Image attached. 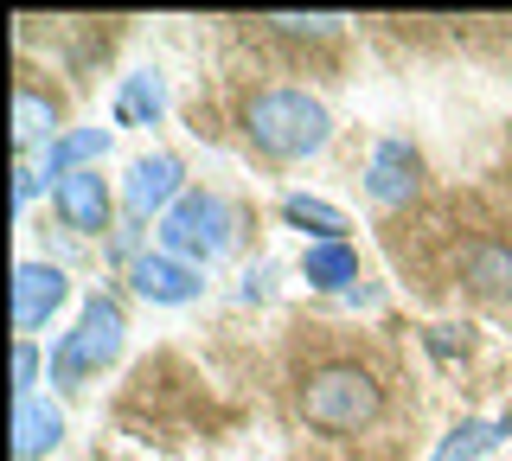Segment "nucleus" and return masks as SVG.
<instances>
[{"label": "nucleus", "mask_w": 512, "mask_h": 461, "mask_svg": "<svg viewBox=\"0 0 512 461\" xmlns=\"http://www.w3.org/2000/svg\"><path fill=\"white\" fill-rule=\"evenodd\" d=\"M244 135L256 154H269V161H308L333 141V116L327 103L308 97V90L295 84H276V90H256L244 103Z\"/></svg>", "instance_id": "f257e3e1"}, {"label": "nucleus", "mask_w": 512, "mask_h": 461, "mask_svg": "<svg viewBox=\"0 0 512 461\" xmlns=\"http://www.w3.org/2000/svg\"><path fill=\"white\" fill-rule=\"evenodd\" d=\"M378 410H384L378 378L352 359L314 365V372L301 378V417L314 429H327V436H359V429L378 423Z\"/></svg>", "instance_id": "f03ea898"}, {"label": "nucleus", "mask_w": 512, "mask_h": 461, "mask_svg": "<svg viewBox=\"0 0 512 461\" xmlns=\"http://www.w3.org/2000/svg\"><path fill=\"white\" fill-rule=\"evenodd\" d=\"M154 237H160V250H167V257L205 269V263H218L224 250L237 244V212H231L218 193H186V199L154 225Z\"/></svg>", "instance_id": "7ed1b4c3"}, {"label": "nucleus", "mask_w": 512, "mask_h": 461, "mask_svg": "<svg viewBox=\"0 0 512 461\" xmlns=\"http://www.w3.org/2000/svg\"><path fill=\"white\" fill-rule=\"evenodd\" d=\"M122 333H128L122 308L109 295H90L84 314H77V327L52 346V385H84L90 372L116 365L122 359Z\"/></svg>", "instance_id": "20e7f679"}, {"label": "nucleus", "mask_w": 512, "mask_h": 461, "mask_svg": "<svg viewBox=\"0 0 512 461\" xmlns=\"http://www.w3.org/2000/svg\"><path fill=\"white\" fill-rule=\"evenodd\" d=\"M186 167L173 161V154H141L135 167H128V180H122V205H128V218L135 225H148V218H167L173 205L186 199Z\"/></svg>", "instance_id": "39448f33"}, {"label": "nucleus", "mask_w": 512, "mask_h": 461, "mask_svg": "<svg viewBox=\"0 0 512 461\" xmlns=\"http://www.w3.org/2000/svg\"><path fill=\"white\" fill-rule=\"evenodd\" d=\"M128 282H135V295L154 301V308H186V301L205 295V269L167 257V250H141V257L128 263Z\"/></svg>", "instance_id": "423d86ee"}, {"label": "nucleus", "mask_w": 512, "mask_h": 461, "mask_svg": "<svg viewBox=\"0 0 512 461\" xmlns=\"http://www.w3.org/2000/svg\"><path fill=\"white\" fill-rule=\"evenodd\" d=\"M64 295H71V282H64V269H58V263L26 257L20 269H13V327H20V340L52 321V314L64 308Z\"/></svg>", "instance_id": "0eeeda50"}, {"label": "nucleus", "mask_w": 512, "mask_h": 461, "mask_svg": "<svg viewBox=\"0 0 512 461\" xmlns=\"http://www.w3.org/2000/svg\"><path fill=\"white\" fill-rule=\"evenodd\" d=\"M416 186H423V161H416L410 141H378L372 161H365V193H372L378 205H410Z\"/></svg>", "instance_id": "6e6552de"}, {"label": "nucleus", "mask_w": 512, "mask_h": 461, "mask_svg": "<svg viewBox=\"0 0 512 461\" xmlns=\"http://www.w3.org/2000/svg\"><path fill=\"white\" fill-rule=\"evenodd\" d=\"M52 212L64 218L71 231H109V186H103V167L90 173H71V180L52 186Z\"/></svg>", "instance_id": "1a4fd4ad"}, {"label": "nucleus", "mask_w": 512, "mask_h": 461, "mask_svg": "<svg viewBox=\"0 0 512 461\" xmlns=\"http://www.w3.org/2000/svg\"><path fill=\"white\" fill-rule=\"evenodd\" d=\"M58 436H64V410L52 404V397H20V404H13V455L20 461L52 455Z\"/></svg>", "instance_id": "9d476101"}, {"label": "nucleus", "mask_w": 512, "mask_h": 461, "mask_svg": "<svg viewBox=\"0 0 512 461\" xmlns=\"http://www.w3.org/2000/svg\"><path fill=\"white\" fill-rule=\"evenodd\" d=\"M461 282H468L474 295H487V301H512V244H500V237L468 244V257H461Z\"/></svg>", "instance_id": "9b49d317"}, {"label": "nucleus", "mask_w": 512, "mask_h": 461, "mask_svg": "<svg viewBox=\"0 0 512 461\" xmlns=\"http://www.w3.org/2000/svg\"><path fill=\"white\" fill-rule=\"evenodd\" d=\"M506 436H512V410H500V417H461L436 442V455H429V461H480V455L500 449Z\"/></svg>", "instance_id": "f8f14e48"}, {"label": "nucleus", "mask_w": 512, "mask_h": 461, "mask_svg": "<svg viewBox=\"0 0 512 461\" xmlns=\"http://www.w3.org/2000/svg\"><path fill=\"white\" fill-rule=\"evenodd\" d=\"M58 141V103L39 84L13 90V148H52Z\"/></svg>", "instance_id": "ddd939ff"}, {"label": "nucleus", "mask_w": 512, "mask_h": 461, "mask_svg": "<svg viewBox=\"0 0 512 461\" xmlns=\"http://www.w3.org/2000/svg\"><path fill=\"white\" fill-rule=\"evenodd\" d=\"M103 154H109V129H71L45 148V180L58 186V180H71V173H90Z\"/></svg>", "instance_id": "4468645a"}, {"label": "nucleus", "mask_w": 512, "mask_h": 461, "mask_svg": "<svg viewBox=\"0 0 512 461\" xmlns=\"http://www.w3.org/2000/svg\"><path fill=\"white\" fill-rule=\"evenodd\" d=\"M160 116H167V84H160L154 71L122 77V90H116V122H128V129H154Z\"/></svg>", "instance_id": "2eb2a0df"}, {"label": "nucleus", "mask_w": 512, "mask_h": 461, "mask_svg": "<svg viewBox=\"0 0 512 461\" xmlns=\"http://www.w3.org/2000/svg\"><path fill=\"white\" fill-rule=\"evenodd\" d=\"M282 218L295 231H314V244H346V212L327 199H308V193H288L282 199Z\"/></svg>", "instance_id": "dca6fc26"}, {"label": "nucleus", "mask_w": 512, "mask_h": 461, "mask_svg": "<svg viewBox=\"0 0 512 461\" xmlns=\"http://www.w3.org/2000/svg\"><path fill=\"white\" fill-rule=\"evenodd\" d=\"M301 276H308L314 289H346V282H359V250L352 244H308Z\"/></svg>", "instance_id": "f3484780"}, {"label": "nucleus", "mask_w": 512, "mask_h": 461, "mask_svg": "<svg viewBox=\"0 0 512 461\" xmlns=\"http://www.w3.org/2000/svg\"><path fill=\"white\" fill-rule=\"evenodd\" d=\"M263 26H276V33H295V39H308V33L327 39V33H340L346 20H340V13H269Z\"/></svg>", "instance_id": "a211bd4d"}, {"label": "nucleus", "mask_w": 512, "mask_h": 461, "mask_svg": "<svg viewBox=\"0 0 512 461\" xmlns=\"http://www.w3.org/2000/svg\"><path fill=\"white\" fill-rule=\"evenodd\" d=\"M32 385H39V346L13 340V397H32Z\"/></svg>", "instance_id": "6ab92c4d"}, {"label": "nucleus", "mask_w": 512, "mask_h": 461, "mask_svg": "<svg viewBox=\"0 0 512 461\" xmlns=\"http://www.w3.org/2000/svg\"><path fill=\"white\" fill-rule=\"evenodd\" d=\"M269 289H276V263H250V269H244V289H237V301H269Z\"/></svg>", "instance_id": "aec40b11"}, {"label": "nucleus", "mask_w": 512, "mask_h": 461, "mask_svg": "<svg viewBox=\"0 0 512 461\" xmlns=\"http://www.w3.org/2000/svg\"><path fill=\"white\" fill-rule=\"evenodd\" d=\"M32 193H39V173H32V167H20V173H13V199H32Z\"/></svg>", "instance_id": "412c9836"}]
</instances>
